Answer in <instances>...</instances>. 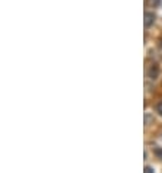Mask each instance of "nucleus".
I'll return each instance as SVG.
<instances>
[{
	"label": "nucleus",
	"instance_id": "f257e3e1",
	"mask_svg": "<svg viewBox=\"0 0 162 173\" xmlns=\"http://www.w3.org/2000/svg\"><path fill=\"white\" fill-rule=\"evenodd\" d=\"M154 20H155V16L152 13H148V12L145 13V26H150V23H152Z\"/></svg>",
	"mask_w": 162,
	"mask_h": 173
},
{
	"label": "nucleus",
	"instance_id": "f03ea898",
	"mask_svg": "<svg viewBox=\"0 0 162 173\" xmlns=\"http://www.w3.org/2000/svg\"><path fill=\"white\" fill-rule=\"evenodd\" d=\"M150 2H152L154 5H156V6H159V5L162 3V0H150Z\"/></svg>",
	"mask_w": 162,
	"mask_h": 173
},
{
	"label": "nucleus",
	"instance_id": "7ed1b4c3",
	"mask_svg": "<svg viewBox=\"0 0 162 173\" xmlns=\"http://www.w3.org/2000/svg\"><path fill=\"white\" fill-rule=\"evenodd\" d=\"M158 111L162 113V103H159V105H158Z\"/></svg>",
	"mask_w": 162,
	"mask_h": 173
}]
</instances>
